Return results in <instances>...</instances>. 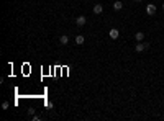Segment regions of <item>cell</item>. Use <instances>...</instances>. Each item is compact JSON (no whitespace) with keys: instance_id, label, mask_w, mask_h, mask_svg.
Returning a JSON list of instances; mask_svg holds the SVG:
<instances>
[{"instance_id":"1","label":"cell","mask_w":164,"mask_h":121,"mask_svg":"<svg viewBox=\"0 0 164 121\" xmlns=\"http://www.w3.org/2000/svg\"><path fill=\"white\" fill-rule=\"evenodd\" d=\"M156 5L154 3H148V5H146V13H148L149 16H153V15H156Z\"/></svg>"},{"instance_id":"2","label":"cell","mask_w":164,"mask_h":121,"mask_svg":"<svg viewBox=\"0 0 164 121\" xmlns=\"http://www.w3.org/2000/svg\"><path fill=\"white\" fill-rule=\"evenodd\" d=\"M92 10H94L95 15H102V13H103V5H102V3H95Z\"/></svg>"},{"instance_id":"3","label":"cell","mask_w":164,"mask_h":121,"mask_svg":"<svg viewBox=\"0 0 164 121\" xmlns=\"http://www.w3.org/2000/svg\"><path fill=\"white\" fill-rule=\"evenodd\" d=\"M85 23H87V16L81 15V16H77V18H76V25H77V26H84Z\"/></svg>"},{"instance_id":"4","label":"cell","mask_w":164,"mask_h":121,"mask_svg":"<svg viewBox=\"0 0 164 121\" xmlns=\"http://www.w3.org/2000/svg\"><path fill=\"white\" fill-rule=\"evenodd\" d=\"M108 36L112 38V39H118V36H120V31H118L117 28H112L108 31Z\"/></svg>"},{"instance_id":"5","label":"cell","mask_w":164,"mask_h":121,"mask_svg":"<svg viewBox=\"0 0 164 121\" xmlns=\"http://www.w3.org/2000/svg\"><path fill=\"white\" fill-rule=\"evenodd\" d=\"M112 7H113V10H115V12H120V10L123 8V2H121V0H115Z\"/></svg>"},{"instance_id":"6","label":"cell","mask_w":164,"mask_h":121,"mask_svg":"<svg viewBox=\"0 0 164 121\" xmlns=\"http://www.w3.org/2000/svg\"><path fill=\"white\" fill-rule=\"evenodd\" d=\"M74 41H76V44H77V46H81V44H84V41H85V36H82V34H77Z\"/></svg>"},{"instance_id":"7","label":"cell","mask_w":164,"mask_h":121,"mask_svg":"<svg viewBox=\"0 0 164 121\" xmlns=\"http://www.w3.org/2000/svg\"><path fill=\"white\" fill-rule=\"evenodd\" d=\"M144 49H146V46H144V43H143V41H141V43H138L136 46H135V51H136V53H143Z\"/></svg>"},{"instance_id":"8","label":"cell","mask_w":164,"mask_h":121,"mask_svg":"<svg viewBox=\"0 0 164 121\" xmlns=\"http://www.w3.org/2000/svg\"><path fill=\"white\" fill-rule=\"evenodd\" d=\"M59 43H61L62 46H66V44H69V36H67V34H62V36L59 38Z\"/></svg>"},{"instance_id":"9","label":"cell","mask_w":164,"mask_h":121,"mask_svg":"<svg viewBox=\"0 0 164 121\" xmlns=\"http://www.w3.org/2000/svg\"><path fill=\"white\" fill-rule=\"evenodd\" d=\"M135 39H136L138 43H141V41L144 39V33H143V31H136V34H135Z\"/></svg>"},{"instance_id":"10","label":"cell","mask_w":164,"mask_h":121,"mask_svg":"<svg viewBox=\"0 0 164 121\" xmlns=\"http://www.w3.org/2000/svg\"><path fill=\"white\" fill-rule=\"evenodd\" d=\"M8 106H10L8 102H3V103H2V108H3V110H8Z\"/></svg>"},{"instance_id":"11","label":"cell","mask_w":164,"mask_h":121,"mask_svg":"<svg viewBox=\"0 0 164 121\" xmlns=\"http://www.w3.org/2000/svg\"><path fill=\"white\" fill-rule=\"evenodd\" d=\"M28 115L33 116V115H34V108H30V110H28Z\"/></svg>"},{"instance_id":"12","label":"cell","mask_w":164,"mask_h":121,"mask_svg":"<svg viewBox=\"0 0 164 121\" xmlns=\"http://www.w3.org/2000/svg\"><path fill=\"white\" fill-rule=\"evenodd\" d=\"M31 118H33V121H38V119H40V116H38V115H33Z\"/></svg>"},{"instance_id":"13","label":"cell","mask_w":164,"mask_h":121,"mask_svg":"<svg viewBox=\"0 0 164 121\" xmlns=\"http://www.w3.org/2000/svg\"><path fill=\"white\" fill-rule=\"evenodd\" d=\"M135 2H143V0H135Z\"/></svg>"},{"instance_id":"14","label":"cell","mask_w":164,"mask_h":121,"mask_svg":"<svg viewBox=\"0 0 164 121\" xmlns=\"http://www.w3.org/2000/svg\"><path fill=\"white\" fill-rule=\"evenodd\" d=\"M162 10H164V2H162Z\"/></svg>"}]
</instances>
